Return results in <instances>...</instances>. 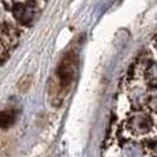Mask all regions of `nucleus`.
Listing matches in <instances>:
<instances>
[{
	"instance_id": "nucleus-1",
	"label": "nucleus",
	"mask_w": 157,
	"mask_h": 157,
	"mask_svg": "<svg viewBox=\"0 0 157 157\" xmlns=\"http://www.w3.org/2000/svg\"><path fill=\"white\" fill-rule=\"evenodd\" d=\"M123 129L130 138H148L155 131V121L148 112L142 111L141 109H135L134 112L125 118Z\"/></svg>"
},
{
	"instance_id": "nucleus-2",
	"label": "nucleus",
	"mask_w": 157,
	"mask_h": 157,
	"mask_svg": "<svg viewBox=\"0 0 157 157\" xmlns=\"http://www.w3.org/2000/svg\"><path fill=\"white\" fill-rule=\"evenodd\" d=\"M76 72V57L72 52H69L60 62L58 69L56 71V80L55 86L52 87V91L55 92V98L62 101L64 94L69 91Z\"/></svg>"
},
{
	"instance_id": "nucleus-3",
	"label": "nucleus",
	"mask_w": 157,
	"mask_h": 157,
	"mask_svg": "<svg viewBox=\"0 0 157 157\" xmlns=\"http://www.w3.org/2000/svg\"><path fill=\"white\" fill-rule=\"evenodd\" d=\"M13 19L21 26H31L37 20L39 6L36 0H18L8 4Z\"/></svg>"
},
{
	"instance_id": "nucleus-4",
	"label": "nucleus",
	"mask_w": 157,
	"mask_h": 157,
	"mask_svg": "<svg viewBox=\"0 0 157 157\" xmlns=\"http://www.w3.org/2000/svg\"><path fill=\"white\" fill-rule=\"evenodd\" d=\"M23 33L21 25L10 20H5L2 18L1 20V59L2 63L6 59V52L11 51L17 45L18 40Z\"/></svg>"
},
{
	"instance_id": "nucleus-5",
	"label": "nucleus",
	"mask_w": 157,
	"mask_h": 157,
	"mask_svg": "<svg viewBox=\"0 0 157 157\" xmlns=\"http://www.w3.org/2000/svg\"><path fill=\"white\" fill-rule=\"evenodd\" d=\"M147 148L137 140L131 138L125 142L119 150V157H145Z\"/></svg>"
},
{
	"instance_id": "nucleus-6",
	"label": "nucleus",
	"mask_w": 157,
	"mask_h": 157,
	"mask_svg": "<svg viewBox=\"0 0 157 157\" xmlns=\"http://www.w3.org/2000/svg\"><path fill=\"white\" fill-rule=\"evenodd\" d=\"M141 77L149 86H157V62L151 60L144 66Z\"/></svg>"
},
{
	"instance_id": "nucleus-7",
	"label": "nucleus",
	"mask_w": 157,
	"mask_h": 157,
	"mask_svg": "<svg viewBox=\"0 0 157 157\" xmlns=\"http://www.w3.org/2000/svg\"><path fill=\"white\" fill-rule=\"evenodd\" d=\"M17 112L13 109H8V110H2L1 112V126L2 129H8L16 121Z\"/></svg>"
},
{
	"instance_id": "nucleus-8",
	"label": "nucleus",
	"mask_w": 157,
	"mask_h": 157,
	"mask_svg": "<svg viewBox=\"0 0 157 157\" xmlns=\"http://www.w3.org/2000/svg\"><path fill=\"white\" fill-rule=\"evenodd\" d=\"M31 83H32V77L31 76H25L23 78L20 79L18 86H19V90L21 92H25L26 90H29V87L31 86Z\"/></svg>"
},
{
	"instance_id": "nucleus-9",
	"label": "nucleus",
	"mask_w": 157,
	"mask_h": 157,
	"mask_svg": "<svg viewBox=\"0 0 157 157\" xmlns=\"http://www.w3.org/2000/svg\"><path fill=\"white\" fill-rule=\"evenodd\" d=\"M154 47H155V50H156L157 52V34L155 36V38H154Z\"/></svg>"
},
{
	"instance_id": "nucleus-10",
	"label": "nucleus",
	"mask_w": 157,
	"mask_h": 157,
	"mask_svg": "<svg viewBox=\"0 0 157 157\" xmlns=\"http://www.w3.org/2000/svg\"><path fill=\"white\" fill-rule=\"evenodd\" d=\"M14 1H18V0H2V2H8V4H12Z\"/></svg>"
}]
</instances>
